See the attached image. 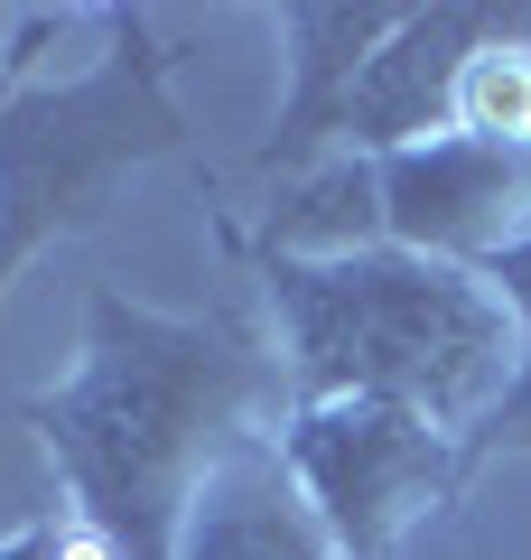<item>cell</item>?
<instances>
[{"mask_svg": "<svg viewBox=\"0 0 531 560\" xmlns=\"http://www.w3.org/2000/svg\"><path fill=\"white\" fill-rule=\"evenodd\" d=\"M280 411H290L280 346L243 308L168 318L113 280L84 290L75 374L20 401V420L75 495V523L113 560H177L197 486L243 440L280 430Z\"/></svg>", "mask_w": 531, "mask_h": 560, "instance_id": "cell-1", "label": "cell"}, {"mask_svg": "<svg viewBox=\"0 0 531 560\" xmlns=\"http://www.w3.org/2000/svg\"><path fill=\"white\" fill-rule=\"evenodd\" d=\"M252 261L290 401H401L475 440L522 383V318L485 271L429 261L401 243L354 253H234Z\"/></svg>", "mask_w": 531, "mask_h": 560, "instance_id": "cell-2", "label": "cell"}, {"mask_svg": "<svg viewBox=\"0 0 531 560\" xmlns=\"http://www.w3.org/2000/svg\"><path fill=\"white\" fill-rule=\"evenodd\" d=\"M187 150V121L168 103V47L140 10H103V57L66 84L28 75L0 103V290L47 243L103 224L113 187L150 160Z\"/></svg>", "mask_w": 531, "mask_h": 560, "instance_id": "cell-3", "label": "cell"}, {"mask_svg": "<svg viewBox=\"0 0 531 560\" xmlns=\"http://www.w3.org/2000/svg\"><path fill=\"white\" fill-rule=\"evenodd\" d=\"M271 440L345 560H401V541L438 504L467 495V440H448L401 401H290Z\"/></svg>", "mask_w": 531, "mask_h": 560, "instance_id": "cell-4", "label": "cell"}, {"mask_svg": "<svg viewBox=\"0 0 531 560\" xmlns=\"http://www.w3.org/2000/svg\"><path fill=\"white\" fill-rule=\"evenodd\" d=\"M374 206H382V243L429 261H494L504 243L531 234V140H420L374 160Z\"/></svg>", "mask_w": 531, "mask_h": 560, "instance_id": "cell-5", "label": "cell"}, {"mask_svg": "<svg viewBox=\"0 0 531 560\" xmlns=\"http://www.w3.org/2000/svg\"><path fill=\"white\" fill-rule=\"evenodd\" d=\"M512 38H531V0L522 10H467V0L411 10L345 103V160H392V150H420V140H448L467 66Z\"/></svg>", "mask_w": 531, "mask_h": 560, "instance_id": "cell-6", "label": "cell"}, {"mask_svg": "<svg viewBox=\"0 0 531 560\" xmlns=\"http://www.w3.org/2000/svg\"><path fill=\"white\" fill-rule=\"evenodd\" d=\"M411 20L392 0H354V10H271V38H280V66H290V94H280V121L261 140V178L298 187L317 178L327 160H345V103L364 84V66L382 57V38Z\"/></svg>", "mask_w": 531, "mask_h": 560, "instance_id": "cell-7", "label": "cell"}, {"mask_svg": "<svg viewBox=\"0 0 531 560\" xmlns=\"http://www.w3.org/2000/svg\"><path fill=\"white\" fill-rule=\"evenodd\" d=\"M177 560H345L317 523V504L298 495V477L280 467V440H243L215 477L197 486V514L177 533Z\"/></svg>", "mask_w": 531, "mask_h": 560, "instance_id": "cell-8", "label": "cell"}, {"mask_svg": "<svg viewBox=\"0 0 531 560\" xmlns=\"http://www.w3.org/2000/svg\"><path fill=\"white\" fill-rule=\"evenodd\" d=\"M457 131L467 140H531V38L485 47L457 84Z\"/></svg>", "mask_w": 531, "mask_h": 560, "instance_id": "cell-9", "label": "cell"}, {"mask_svg": "<svg viewBox=\"0 0 531 560\" xmlns=\"http://www.w3.org/2000/svg\"><path fill=\"white\" fill-rule=\"evenodd\" d=\"M475 271H485L494 290H504V308L522 318V383H512V401H504V411H522V401H531V234L504 243L494 261H475ZM504 411H494V420H504Z\"/></svg>", "mask_w": 531, "mask_h": 560, "instance_id": "cell-10", "label": "cell"}, {"mask_svg": "<svg viewBox=\"0 0 531 560\" xmlns=\"http://www.w3.org/2000/svg\"><path fill=\"white\" fill-rule=\"evenodd\" d=\"M494 458H531V401H522V411H504V420H485V430L467 440V477H475V467H494Z\"/></svg>", "mask_w": 531, "mask_h": 560, "instance_id": "cell-11", "label": "cell"}, {"mask_svg": "<svg viewBox=\"0 0 531 560\" xmlns=\"http://www.w3.org/2000/svg\"><path fill=\"white\" fill-rule=\"evenodd\" d=\"M38 38H47V20H28V28H20V38L0 47V103H10V94H20V84H28V75H38Z\"/></svg>", "mask_w": 531, "mask_h": 560, "instance_id": "cell-12", "label": "cell"}, {"mask_svg": "<svg viewBox=\"0 0 531 560\" xmlns=\"http://www.w3.org/2000/svg\"><path fill=\"white\" fill-rule=\"evenodd\" d=\"M57 551H66V523H20L0 541V560H57Z\"/></svg>", "mask_w": 531, "mask_h": 560, "instance_id": "cell-13", "label": "cell"}]
</instances>
